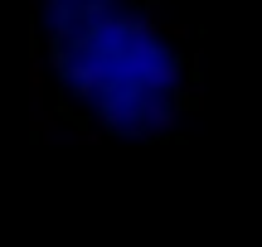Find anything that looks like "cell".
Listing matches in <instances>:
<instances>
[{"instance_id": "cell-1", "label": "cell", "mask_w": 262, "mask_h": 247, "mask_svg": "<svg viewBox=\"0 0 262 247\" xmlns=\"http://www.w3.org/2000/svg\"><path fill=\"white\" fill-rule=\"evenodd\" d=\"M141 116H146V136L141 141H165V136H180V116L185 112L165 92H141Z\"/></svg>"}, {"instance_id": "cell-2", "label": "cell", "mask_w": 262, "mask_h": 247, "mask_svg": "<svg viewBox=\"0 0 262 247\" xmlns=\"http://www.w3.org/2000/svg\"><path fill=\"white\" fill-rule=\"evenodd\" d=\"M199 29L194 24H165V34H160V44H189Z\"/></svg>"}]
</instances>
